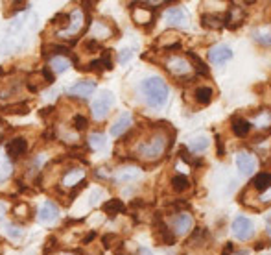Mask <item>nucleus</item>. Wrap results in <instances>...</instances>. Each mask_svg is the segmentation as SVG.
Masks as SVG:
<instances>
[{
  "instance_id": "f257e3e1",
  "label": "nucleus",
  "mask_w": 271,
  "mask_h": 255,
  "mask_svg": "<svg viewBox=\"0 0 271 255\" xmlns=\"http://www.w3.org/2000/svg\"><path fill=\"white\" fill-rule=\"evenodd\" d=\"M168 144H170V139L163 132H157L155 135H151L148 141L140 142L137 146V156L144 161H157L164 156Z\"/></svg>"
},
{
  "instance_id": "f03ea898",
  "label": "nucleus",
  "mask_w": 271,
  "mask_h": 255,
  "mask_svg": "<svg viewBox=\"0 0 271 255\" xmlns=\"http://www.w3.org/2000/svg\"><path fill=\"white\" fill-rule=\"evenodd\" d=\"M142 95L146 98L148 106L151 107H163L168 100V85L157 76H151L142 81Z\"/></svg>"
},
{
  "instance_id": "7ed1b4c3",
  "label": "nucleus",
  "mask_w": 271,
  "mask_h": 255,
  "mask_svg": "<svg viewBox=\"0 0 271 255\" xmlns=\"http://www.w3.org/2000/svg\"><path fill=\"white\" fill-rule=\"evenodd\" d=\"M114 104V97L111 91H102L96 97V100L92 102V117L96 120H104L105 117L109 115L111 107Z\"/></svg>"
},
{
  "instance_id": "20e7f679",
  "label": "nucleus",
  "mask_w": 271,
  "mask_h": 255,
  "mask_svg": "<svg viewBox=\"0 0 271 255\" xmlns=\"http://www.w3.org/2000/svg\"><path fill=\"white\" fill-rule=\"evenodd\" d=\"M233 235L238 240H249L254 235V224L247 216H236L233 222Z\"/></svg>"
},
{
  "instance_id": "39448f33",
  "label": "nucleus",
  "mask_w": 271,
  "mask_h": 255,
  "mask_svg": "<svg viewBox=\"0 0 271 255\" xmlns=\"http://www.w3.org/2000/svg\"><path fill=\"white\" fill-rule=\"evenodd\" d=\"M194 228V218L188 213H177L172 218V233L174 235H186Z\"/></svg>"
},
{
  "instance_id": "423d86ee",
  "label": "nucleus",
  "mask_w": 271,
  "mask_h": 255,
  "mask_svg": "<svg viewBox=\"0 0 271 255\" xmlns=\"http://www.w3.org/2000/svg\"><path fill=\"white\" fill-rule=\"evenodd\" d=\"M166 71L174 76H186L192 71V65L181 56H172L166 59Z\"/></svg>"
},
{
  "instance_id": "0eeeda50",
  "label": "nucleus",
  "mask_w": 271,
  "mask_h": 255,
  "mask_svg": "<svg viewBox=\"0 0 271 255\" xmlns=\"http://www.w3.org/2000/svg\"><path fill=\"white\" fill-rule=\"evenodd\" d=\"M236 167L242 176H251L256 170V159L249 152H238L236 154Z\"/></svg>"
},
{
  "instance_id": "6e6552de",
  "label": "nucleus",
  "mask_w": 271,
  "mask_h": 255,
  "mask_svg": "<svg viewBox=\"0 0 271 255\" xmlns=\"http://www.w3.org/2000/svg\"><path fill=\"white\" fill-rule=\"evenodd\" d=\"M233 58V50L227 44H216L209 50V61L212 65H223Z\"/></svg>"
},
{
  "instance_id": "1a4fd4ad",
  "label": "nucleus",
  "mask_w": 271,
  "mask_h": 255,
  "mask_svg": "<svg viewBox=\"0 0 271 255\" xmlns=\"http://www.w3.org/2000/svg\"><path fill=\"white\" fill-rule=\"evenodd\" d=\"M94 91H96V83H94V81H90V79H81V81H78L76 85H72V87L69 89V95L70 97H78V98H87V97H90Z\"/></svg>"
},
{
  "instance_id": "9d476101",
  "label": "nucleus",
  "mask_w": 271,
  "mask_h": 255,
  "mask_svg": "<svg viewBox=\"0 0 271 255\" xmlns=\"http://www.w3.org/2000/svg\"><path fill=\"white\" fill-rule=\"evenodd\" d=\"M70 24L67 30H63V32H59V36L61 37H70V36H76L78 32H81V28H83V22H85V19H83V13L79 11V9H76L72 15L69 17Z\"/></svg>"
},
{
  "instance_id": "9b49d317",
  "label": "nucleus",
  "mask_w": 271,
  "mask_h": 255,
  "mask_svg": "<svg viewBox=\"0 0 271 255\" xmlns=\"http://www.w3.org/2000/svg\"><path fill=\"white\" fill-rule=\"evenodd\" d=\"M57 215H59V207L54 202H46L39 209V222L50 224V222H54V220L57 218Z\"/></svg>"
},
{
  "instance_id": "f8f14e48",
  "label": "nucleus",
  "mask_w": 271,
  "mask_h": 255,
  "mask_svg": "<svg viewBox=\"0 0 271 255\" xmlns=\"http://www.w3.org/2000/svg\"><path fill=\"white\" fill-rule=\"evenodd\" d=\"M142 176V170L137 167H126V168H120L116 174H114V179L118 181V183H129V181H135V179H139Z\"/></svg>"
},
{
  "instance_id": "ddd939ff",
  "label": "nucleus",
  "mask_w": 271,
  "mask_h": 255,
  "mask_svg": "<svg viewBox=\"0 0 271 255\" xmlns=\"http://www.w3.org/2000/svg\"><path fill=\"white\" fill-rule=\"evenodd\" d=\"M251 126H254V128L260 130V132L271 130V109H260V111L253 117Z\"/></svg>"
},
{
  "instance_id": "4468645a",
  "label": "nucleus",
  "mask_w": 271,
  "mask_h": 255,
  "mask_svg": "<svg viewBox=\"0 0 271 255\" xmlns=\"http://www.w3.org/2000/svg\"><path fill=\"white\" fill-rule=\"evenodd\" d=\"M131 115L129 113H122L118 118H116V122L111 126V135L113 137H120L124 133L129 130V126H131Z\"/></svg>"
},
{
  "instance_id": "2eb2a0df",
  "label": "nucleus",
  "mask_w": 271,
  "mask_h": 255,
  "mask_svg": "<svg viewBox=\"0 0 271 255\" xmlns=\"http://www.w3.org/2000/svg\"><path fill=\"white\" fill-rule=\"evenodd\" d=\"M164 19L170 26H181L186 22V13L183 11V8H170L164 13Z\"/></svg>"
},
{
  "instance_id": "dca6fc26",
  "label": "nucleus",
  "mask_w": 271,
  "mask_h": 255,
  "mask_svg": "<svg viewBox=\"0 0 271 255\" xmlns=\"http://www.w3.org/2000/svg\"><path fill=\"white\" fill-rule=\"evenodd\" d=\"M249 132H251V122H249V120L240 118V117L233 118V133H235L236 137L244 139V137L249 135Z\"/></svg>"
},
{
  "instance_id": "f3484780",
  "label": "nucleus",
  "mask_w": 271,
  "mask_h": 255,
  "mask_svg": "<svg viewBox=\"0 0 271 255\" xmlns=\"http://www.w3.org/2000/svg\"><path fill=\"white\" fill-rule=\"evenodd\" d=\"M26 150H28V142L24 141L22 137H17V139L9 141V144H8V154L11 157H20Z\"/></svg>"
},
{
  "instance_id": "a211bd4d",
  "label": "nucleus",
  "mask_w": 271,
  "mask_h": 255,
  "mask_svg": "<svg viewBox=\"0 0 271 255\" xmlns=\"http://www.w3.org/2000/svg\"><path fill=\"white\" fill-rule=\"evenodd\" d=\"M225 22H227L229 28H236L238 24H242V22H244V9L236 8V6L229 8V13H227V17H225Z\"/></svg>"
},
{
  "instance_id": "6ab92c4d",
  "label": "nucleus",
  "mask_w": 271,
  "mask_h": 255,
  "mask_svg": "<svg viewBox=\"0 0 271 255\" xmlns=\"http://www.w3.org/2000/svg\"><path fill=\"white\" fill-rule=\"evenodd\" d=\"M13 174V165L9 161V156H6L2 150H0V183L9 179V176Z\"/></svg>"
},
{
  "instance_id": "aec40b11",
  "label": "nucleus",
  "mask_w": 271,
  "mask_h": 255,
  "mask_svg": "<svg viewBox=\"0 0 271 255\" xmlns=\"http://www.w3.org/2000/svg\"><path fill=\"white\" fill-rule=\"evenodd\" d=\"M194 97H196V102H198L199 106H209L210 102H212V97H214V93H212V89H210V87L203 85V87L196 89Z\"/></svg>"
},
{
  "instance_id": "412c9836",
  "label": "nucleus",
  "mask_w": 271,
  "mask_h": 255,
  "mask_svg": "<svg viewBox=\"0 0 271 255\" xmlns=\"http://www.w3.org/2000/svg\"><path fill=\"white\" fill-rule=\"evenodd\" d=\"M253 189L254 191H258V193L262 194L266 193L268 189L271 187V174H268V172H262V174H258V176H254L253 179Z\"/></svg>"
},
{
  "instance_id": "4be33fe9",
  "label": "nucleus",
  "mask_w": 271,
  "mask_h": 255,
  "mask_svg": "<svg viewBox=\"0 0 271 255\" xmlns=\"http://www.w3.org/2000/svg\"><path fill=\"white\" fill-rule=\"evenodd\" d=\"M210 144V139L209 135H196V137H192L190 141H188V148L192 150V152H203V150H207Z\"/></svg>"
},
{
  "instance_id": "5701e85b",
  "label": "nucleus",
  "mask_w": 271,
  "mask_h": 255,
  "mask_svg": "<svg viewBox=\"0 0 271 255\" xmlns=\"http://www.w3.org/2000/svg\"><path fill=\"white\" fill-rule=\"evenodd\" d=\"M83 177H85V170H83V168H74V170H70L69 174L63 177V185H65V187H74V185H78Z\"/></svg>"
},
{
  "instance_id": "b1692460",
  "label": "nucleus",
  "mask_w": 271,
  "mask_h": 255,
  "mask_svg": "<svg viewBox=\"0 0 271 255\" xmlns=\"http://www.w3.org/2000/svg\"><path fill=\"white\" fill-rule=\"evenodd\" d=\"M253 39L258 44H271V26H260L253 30Z\"/></svg>"
},
{
  "instance_id": "393cba45",
  "label": "nucleus",
  "mask_w": 271,
  "mask_h": 255,
  "mask_svg": "<svg viewBox=\"0 0 271 255\" xmlns=\"http://www.w3.org/2000/svg\"><path fill=\"white\" fill-rule=\"evenodd\" d=\"M90 34H92L94 39H107V37H111V28L107 26L105 22H102V20H96V22L92 24Z\"/></svg>"
},
{
  "instance_id": "a878e982",
  "label": "nucleus",
  "mask_w": 271,
  "mask_h": 255,
  "mask_svg": "<svg viewBox=\"0 0 271 255\" xmlns=\"http://www.w3.org/2000/svg\"><path fill=\"white\" fill-rule=\"evenodd\" d=\"M69 67H70V61L67 58H63V56H54L52 59H50V69H52V72H55V74H61V72H65Z\"/></svg>"
},
{
  "instance_id": "bb28decb",
  "label": "nucleus",
  "mask_w": 271,
  "mask_h": 255,
  "mask_svg": "<svg viewBox=\"0 0 271 255\" xmlns=\"http://www.w3.org/2000/svg\"><path fill=\"white\" fill-rule=\"evenodd\" d=\"M133 19H135L137 24H148L153 20V13L146 8H137L133 9Z\"/></svg>"
},
{
  "instance_id": "cd10ccee",
  "label": "nucleus",
  "mask_w": 271,
  "mask_h": 255,
  "mask_svg": "<svg viewBox=\"0 0 271 255\" xmlns=\"http://www.w3.org/2000/svg\"><path fill=\"white\" fill-rule=\"evenodd\" d=\"M104 211L107 213V215L114 216L116 213H122L124 211V203L120 202V200H109V202L104 203Z\"/></svg>"
},
{
  "instance_id": "c85d7f7f",
  "label": "nucleus",
  "mask_w": 271,
  "mask_h": 255,
  "mask_svg": "<svg viewBox=\"0 0 271 255\" xmlns=\"http://www.w3.org/2000/svg\"><path fill=\"white\" fill-rule=\"evenodd\" d=\"M105 137L102 133H92L90 137H89V146L92 150H104L105 148Z\"/></svg>"
},
{
  "instance_id": "c756f323",
  "label": "nucleus",
  "mask_w": 271,
  "mask_h": 255,
  "mask_svg": "<svg viewBox=\"0 0 271 255\" xmlns=\"http://www.w3.org/2000/svg\"><path fill=\"white\" fill-rule=\"evenodd\" d=\"M190 187V181L186 179L184 176H175L172 177V189H174L175 193H183Z\"/></svg>"
},
{
  "instance_id": "7c9ffc66",
  "label": "nucleus",
  "mask_w": 271,
  "mask_h": 255,
  "mask_svg": "<svg viewBox=\"0 0 271 255\" xmlns=\"http://www.w3.org/2000/svg\"><path fill=\"white\" fill-rule=\"evenodd\" d=\"M201 22L205 28H219L223 20H221L219 17H216V15H203Z\"/></svg>"
},
{
  "instance_id": "2f4dec72",
  "label": "nucleus",
  "mask_w": 271,
  "mask_h": 255,
  "mask_svg": "<svg viewBox=\"0 0 271 255\" xmlns=\"http://www.w3.org/2000/svg\"><path fill=\"white\" fill-rule=\"evenodd\" d=\"M4 233L9 238H13V240H18V238L22 237V229L18 228V226H13V224H6L4 226Z\"/></svg>"
},
{
  "instance_id": "473e14b6",
  "label": "nucleus",
  "mask_w": 271,
  "mask_h": 255,
  "mask_svg": "<svg viewBox=\"0 0 271 255\" xmlns=\"http://www.w3.org/2000/svg\"><path fill=\"white\" fill-rule=\"evenodd\" d=\"M188 56H190V59H192L194 61V67H196V71L198 72H201L203 76H207V74H209V69H207V67H205V63L201 61V59H199V58H198V56H196V54H188Z\"/></svg>"
},
{
  "instance_id": "72a5a7b5",
  "label": "nucleus",
  "mask_w": 271,
  "mask_h": 255,
  "mask_svg": "<svg viewBox=\"0 0 271 255\" xmlns=\"http://www.w3.org/2000/svg\"><path fill=\"white\" fill-rule=\"evenodd\" d=\"M6 113H15V115H26L28 113V106L26 104H17V106H9L4 109Z\"/></svg>"
},
{
  "instance_id": "f704fd0d",
  "label": "nucleus",
  "mask_w": 271,
  "mask_h": 255,
  "mask_svg": "<svg viewBox=\"0 0 271 255\" xmlns=\"http://www.w3.org/2000/svg\"><path fill=\"white\" fill-rule=\"evenodd\" d=\"M87 124H89L87 118H85L83 115H76V117H74V128H76V130H85Z\"/></svg>"
},
{
  "instance_id": "c9c22d12",
  "label": "nucleus",
  "mask_w": 271,
  "mask_h": 255,
  "mask_svg": "<svg viewBox=\"0 0 271 255\" xmlns=\"http://www.w3.org/2000/svg\"><path fill=\"white\" fill-rule=\"evenodd\" d=\"M131 58V50H122V54H120V58H118V61L120 63H126L127 59Z\"/></svg>"
},
{
  "instance_id": "e433bc0d",
  "label": "nucleus",
  "mask_w": 271,
  "mask_h": 255,
  "mask_svg": "<svg viewBox=\"0 0 271 255\" xmlns=\"http://www.w3.org/2000/svg\"><path fill=\"white\" fill-rule=\"evenodd\" d=\"M260 200H262L264 203H268V202H271V187L266 191V193H262V196H260Z\"/></svg>"
},
{
  "instance_id": "4c0bfd02",
  "label": "nucleus",
  "mask_w": 271,
  "mask_h": 255,
  "mask_svg": "<svg viewBox=\"0 0 271 255\" xmlns=\"http://www.w3.org/2000/svg\"><path fill=\"white\" fill-rule=\"evenodd\" d=\"M4 215H6V205H4V203H0V220L4 218Z\"/></svg>"
},
{
  "instance_id": "58836bf2",
  "label": "nucleus",
  "mask_w": 271,
  "mask_h": 255,
  "mask_svg": "<svg viewBox=\"0 0 271 255\" xmlns=\"http://www.w3.org/2000/svg\"><path fill=\"white\" fill-rule=\"evenodd\" d=\"M139 255H153L149 250H146V248H140V252H139Z\"/></svg>"
},
{
  "instance_id": "ea45409f",
  "label": "nucleus",
  "mask_w": 271,
  "mask_h": 255,
  "mask_svg": "<svg viewBox=\"0 0 271 255\" xmlns=\"http://www.w3.org/2000/svg\"><path fill=\"white\" fill-rule=\"evenodd\" d=\"M235 255H249V252H236Z\"/></svg>"
},
{
  "instance_id": "a19ab883",
  "label": "nucleus",
  "mask_w": 271,
  "mask_h": 255,
  "mask_svg": "<svg viewBox=\"0 0 271 255\" xmlns=\"http://www.w3.org/2000/svg\"><path fill=\"white\" fill-rule=\"evenodd\" d=\"M270 255H271V254H270Z\"/></svg>"
}]
</instances>
